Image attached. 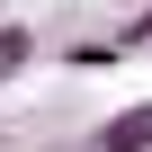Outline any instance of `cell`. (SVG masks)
<instances>
[{"label": "cell", "instance_id": "6da1fadb", "mask_svg": "<svg viewBox=\"0 0 152 152\" xmlns=\"http://www.w3.org/2000/svg\"><path fill=\"white\" fill-rule=\"evenodd\" d=\"M99 152H152V99H134V107H116L99 134H90Z\"/></svg>", "mask_w": 152, "mask_h": 152}, {"label": "cell", "instance_id": "277c9868", "mask_svg": "<svg viewBox=\"0 0 152 152\" xmlns=\"http://www.w3.org/2000/svg\"><path fill=\"white\" fill-rule=\"evenodd\" d=\"M134 36H143V45H152V9H143V18H134Z\"/></svg>", "mask_w": 152, "mask_h": 152}, {"label": "cell", "instance_id": "3957f363", "mask_svg": "<svg viewBox=\"0 0 152 152\" xmlns=\"http://www.w3.org/2000/svg\"><path fill=\"white\" fill-rule=\"evenodd\" d=\"M63 63H72V72H107V63H116V45H72Z\"/></svg>", "mask_w": 152, "mask_h": 152}, {"label": "cell", "instance_id": "7a4b0ae2", "mask_svg": "<svg viewBox=\"0 0 152 152\" xmlns=\"http://www.w3.org/2000/svg\"><path fill=\"white\" fill-rule=\"evenodd\" d=\"M27 54H36L27 27H0V81H9V72H27Z\"/></svg>", "mask_w": 152, "mask_h": 152}]
</instances>
